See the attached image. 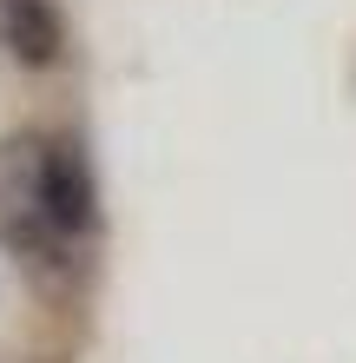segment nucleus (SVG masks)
I'll use <instances>...</instances> for the list:
<instances>
[{"label": "nucleus", "mask_w": 356, "mask_h": 363, "mask_svg": "<svg viewBox=\"0 0 356 363\" xmlns=\"http://www.w3.org/2000/svg\"><path fill=\"white\" fill-rule=\"evenodd\" d=\"M0 47L20 67H53L59 47H67V27H59L53 0H0Z\"/></svg>", "instance_id": "f03ea898"}, {"label": "nucleus", "mask_w": 356, "mask_h": 363, "mask_svg": "<svg viewBox=\"0 0 356 363\" xmlns=\"http://www.w3.org/2000/svg\"><path fill=\"white\" fill-rule=\"evenodd\" d=\"M40 218L59 238H86L99 225V185H93V165L73 139H47V159H40Z\"/></svg>", "instance_id": "f257e3e1"}]
</instances>
